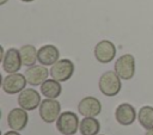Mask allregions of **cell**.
Masks as SVG:
<instances>
[{
  "instance_id": "cell-23",
  "label": "cell",
  "mask_w": 153,
  "mask_h": 135,
  "mask_svg": "<svg viewBox=\"0 0 153 135\" xmlns=\"http://www.w3.org/2000/svg\"><path fill=\"white\" fill-rule=\"evenodd\" d=\"M97 135H104V134H97Z\"/></svg>"
},
{
  "instance_id": "cell-12",
  "label": "cell",
  "mask_w": 153,
  "mask_h": 135,
  "mask_svg": "<svg viewBox=\"0 0 153 135\" xmlns=\"http://www.w3.org/2000/svg\"><path fill=\"white\" fill-rule=\"evenodd\" d=\"M27 122H29L27 111L20 106L12 109L7 115V124L10 129L20 131L27 125Z\"/></svg>"
},
{
  "instance_id": "cell-2",
  "label": "cell",
  "mask_w": 153,
  "mask_h": 135,
  "mask_svg": "<svg viewBox=\"0 0 153 135\" xmlns=\"http://www.w3.org/2000/svg\"><path fill=\"white\" fill-rule=\"evenodd\" d=\"M56 129L63 135H73L78 131L80 121L75 112L73 111H65L61 112L59 118L56 119Z\"/></svg>"
},
{
  "instance_id": "cell-6",
  "label": "cell",
  "mask_w": 153,
  "mask_h": 135,
  "mask_svg": "<svg viewBox=\"0 0 153 135\" xmlns=\"http://www.w3.org/2000/svg\"><path fill=\"white\" fill-rule=\"evenodd\" d=\"M27 81L24 74L20 73H10L7 74L4 79H2V90L5 93L7 94H16V93H20L25 86H26Z\"/></svg>"
},
{
  "instance_id": "cell-3",
  "label": "cell",
  "mask_w": 153,
  "mask_h": 135,
  "mask_svg": "<svg viewBox=\"0 0 153 135\" xmlns=\"http://www.w3.org/2000/svg\"><path fill=\"white\" fill-rule=\"evenodd\" d=\"M39 117L42 118L43 122L45 123H53L56 122L61 113V104L59 100L53 99V98H45L44 100L41 102L39 109Z\"/></svg>"
},
{
  "instance_id": "cell-18",
  "label": "cell",
  "mask_w": 153,
  "mask_h": 135,
  "mask_svg": "<svg viewBox=\"0 0 153 135\" xmlns=\"http://www.w3.org/2000/svg\"><path fill=\"white\" fill-rule=\"evenodd\" d=\"M137 121L142 128L146 130L153 128V106L145 105L137 112Z\"/></svg>"
},
{
  "instance_id": "cell-15",
  "label": "cell",
  "mask_w": 153,
  "mask_h": 135,
  "mask_svg": "<svg viewBox=\"0 0 153 135\" xmlns=\"http://www.w3.org/2000/svg\"><path fill=\"white\" fill-rule=\"evenodd\" d=\"M62 92V86L60 81L55 79H47L42 85H41V93L45 98H53L56 99Z\"/></svg>"
},
{
  "instance_id": "cell-1",
  "label": "cell",
  "mask_w": 153,
  "mask_h": 135,
  "mask_svg": "<svg viewBox=\"0 0 153 135\" xmlns=\"http://www.w3.org/2000/svg\"><path fill=\"white\" fill-rule=\"evenodd\" d=\"M121 78L117 75L115 70H108L103 73L98 80L99 91L106 97H115L120 93L122 88Z\"/></svg>"
},
{
  "instance_id": "cell-13",
  "label": "cell",
  "mask_w": 153,
  "mask_h": 135,
  "mask_svg": "<svg viewBox=\"0 0 153 135\" xmlns=\"http://www.w3.org/2000/svg\"><path fill=\"white\" fill-rule=\"evenodd\" d=\"M115 118L121 125H130L136 118V110L131 104L122 103L115 110Z\"/></svg>"
},
{
  "instance_id": "cell-10",
  "label": "cell",
  "mask_w": 153,
  "mask_h": 135,
  "mask_svg": "<svg viewBox=\"0 0 153 135\" xmlns=\"http://www.w3.org/2000/svg\"><path fill=\"white\" fill-rule=\"evenodd\" d=\"M18 94V104L26 111H32L41 105V94L33 88H24Z\"/></svg>"
},
{
  "instance_id": "cell-17",
  "label": "cell",
  "mask_w": 153,
  "mask_h": 135,
  "mask_svg": "<svg viewBox=\"0 0 153 135\" xmlns=\"http://www.w3.org/2000/svg\"><path fill=\"white\" fill-rule=\"evenodd\" d=\"M19 51H20V57H22L23 66L30 67V66L36 65V61H38L37 60V51L38 50L32 44H25V45L20 47Z\"/></svg>"
},
{
  "instance_id": "cell-14",
  "label": "cell",
  "mask_w": 153,
  "mask_h": 135,
  "mask_svg": "<svg viewBox=\"0 0 153 135\" xmlns=\"http://www.w3.org/2000/svg\"><path fill=\"white\" fill-rule=\"evenodd\" d=\"M60 51L54 44H44L37 51V60L43 66H53L59 61Z\"/></svg>"
},
{
  "instance_id": "cell-5",
  "label": "cell",
  "mask_w": 153,
  "mask_h": 135,
  "mask_svg": "<svg viewBox=\"0 0 153 135\" xmlns=\"http://www.w3.org/2000/svg\"><path fill=\"white\" fill-rule=\"evenodd\" d=\"M50 76L60 82L67 81L74 73V63L69 59H61L50 67Z\"/></svg>"
},
{
  "instance_id": "cell-8",
  "label": "cell",
  "mask_w": 153,
  "mask_h": 135,
  "mask_svg": "<svg viewBox=\"0 0 153 135\" xmlns=\"http://www.w3.org/2000/svg\"><path fill=\"white\" fill-rule=\"evenodd\" d=\"M24 75L26 78V81L31 86H41L47 79L48 75H50V72H48V68L43 65H33L26 68L24 72Z\"/></svg>"
},
{
  "instance_id": "cell-20",
  "label": "cell",
  "mask_w": 153,
  "mask_h": 135,
  "mask_svg": "<svg viewBox=\"0 0 153 135\" xmlns=\"http://www.w3.org/2000/svg\"><path fill=\"white\" fill-rule=\"evenodd\" d=\"M145 135H153V128H152V129H148V130L145 133Z\"/></svg>"
},
{
  "instance_id": "cell-24",
  "label": "cell",
  "mask_w": 153,
  "mask_h": 135,
  "mask_svg": "<svg viewBox=\"0 0 153 135\" xmlns=\"http://www.w3.org/2000/svg\"><path fill=\"white\" fill-rule=\"evenodd\" d=\"M73 135H75V134H73Z\"/></svg>"
},
{
  "instance_id": "cell-11",
  "label": "cell",
  "mask_w": 153,
  "mask_h": 135,
  "mask_svg": "<svg viewBox=\"0 0 153 135\" xmlns=\"http://www.w3.org/2000/svg\"><path fill=\"white\" fill-rule=\"evenodd\" d=\"M102 111V104L98 98L88 96L82 98L78 104V112L84 117H97Z\"/></svg>"
},
{
  "instance_id": "cell-19",
  "label": "cell",
  "mask_w": 153,
  "mask_h": 135,
  "mask_svg": "<svg viewBox=\"0 0 153 135\" xmlns=\"http://www.w3.org/2000/svg\"><path fill=\"white\" fill-rule=\"evenodd\" d=\"M2 135H20V133H19V131H17V130H13V129H11L10 131H6V133H4Z\"/></svg>"
},
{
  "instance_id": "cell-9",
  "label": "cell",
  "mask_w": 153,
  "mask_h": 135,
  "mask_svg": "<svg viewBox=\"0 0 153 135\" xmlns=\"http://www.w3.org/2000/svg\"><path fill=\"white\" fill-rule=\"evenodd\" d=\"M1 60H2V69L7 74L19 72L20 67L23 66L22 57H20V51L16 48L7 49Z\"/></svg>"
},
{
  "instance_id": "cell-21",
  "label": "cell",
  "mask_w": 153,
  "mask_h": 135,
  "mask_svg": "<svg viewBox=\"0 0 153 135\" xmlns=\"http://www.w3.org/2000/svg\"><path fill=\"white\" fill-rule=\"evenodd\" d=\"M7 1H8V0H0V5L2 6V5H5V4L7 2Z\"/></svg>"
},
{
  "instance_id": "cell-16",
  "label": "cell",
  "mask_w": 153,
  "mask_h": 135,
  "mask_svg": "<svg viewBox=\"0 0 153 135\" xmlns=\"http://www.w3.org/2000/svg\"><path fill=\"white\" fill-rule=\"evenodd\" d=\"M79 130L81 135H97L100 130V123L96 117H84L80 121Z\"/></svg>"
},
{
  "instance_id": "cell-4",
  "label": "cell",
  "mask_w": 153,
  "mask_h": 135,
  "mask_svg": "<svg viewBox=\"0 0 153 135\" xmlns=\"http://www.w3.org/2000/svg\"><path fill=\"white\" fill-rule=\"evenodd\" d=\"M114 70L122 80H130L135 74V57L131 54L121 55L115 62Z\"/></svg>"
},
{
  "instance_id": "cell-22",
  "label": "cell",
  "mask_w": 153,
  "mask_h": 135,
  "mask_svg": "<svg viewBox=\"0 0 153 135\" xmlns=\"http://www.w3.org/2000/svg\"><path fill=\"white\" fill-rule=\"evenodd\" d=\"M20 1H23V2H32L35 0H20Z\"/></svg>"
},
{
  "instance_id": "cell-7",
  "label": "cell",
  "mask_w": 153,
  "mask_h": 135,
  "mask_svg": "<svg viewBox=\"0 0 153 135\" xmlns=\"http://www.w3.org/2000/svg\"><path fill=\"white\" fill-rule=\"evenodd\" d=\"M94 57L100 63H109L116 56V47L111 41L103 39L99 41L93 49Z\"/></svg>"
}]
</instances>
